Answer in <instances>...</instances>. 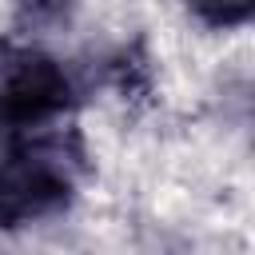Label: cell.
I'll use <instances>...</instances> for the list:
<instances>
[{
	"label": "cell",
	"instance_id": "6da1fadb",
	"mask_svg": "<svg viewBox=\"0 0 255 255\" xmlns=\"http://www.w3.org/2000/svg\"><path fill=\"white\" fill-rule=\"evenodd\" d=\"M72 104V80L60 60L40 48H0V131L48 128Z\"/></svg>",
	"mask_w": 255,
	"mask_h": 255
},
{
	"label": "cell",
	"instance_id": "7a4b0ae2",
	"mask_svg": "<svg viewBox=\"0 0 255 255\" xmlns=\"http://www.w3.org/2000/svg\"><path fill=\"white\" fill-rule=\"evenodd\" d=\"M183 4L207 28H243L255 12V0H183Z\"/></svg>",
	"mask_w": 255,
	"mask_h": 255
},
{
	"label": "cell",
	"instance_id": "3957f363",
	"mask_svg": "<svg viewBox=\"0 0 255 255\" xmlns=\"http://www.w3.org/2000/svg\"><path fill=\"white\" fill-rule=\"evenodd\" d=\"M76 0H20V20L28 28H48V24H60L68 12H72Z\"/></svg>",
	"mask_w": 255,
	"mask_h": 255
}]
</instances>
